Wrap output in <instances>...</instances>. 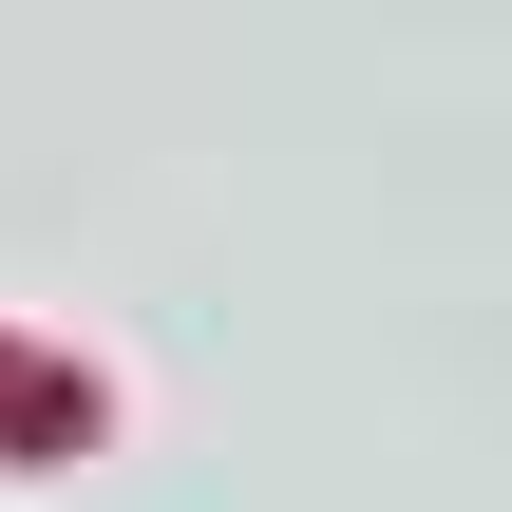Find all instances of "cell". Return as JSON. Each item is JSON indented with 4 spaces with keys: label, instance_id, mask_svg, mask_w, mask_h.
<instances>
[{
    "label": "cell",
    "instance_id": "1",
    "mask_svg": "<svg viewBox=\"0 0 512 512\" xmlns=\"http://www.w3.org/2000/svg\"><path fill=\"white\" fill-rule=\"evenodd\" d=\"M0 437H19V456H76V437H95V380H76L57 342H0Z\"/></svg>",
    "mask_w": 512,
    "mask_h": 512
}]
</instances>
